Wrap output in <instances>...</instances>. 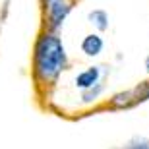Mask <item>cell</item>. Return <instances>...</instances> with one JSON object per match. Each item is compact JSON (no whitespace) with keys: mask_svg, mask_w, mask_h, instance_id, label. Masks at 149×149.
<instances>
[{"mask_svg":"<svg viewBox=\"0 0 149 149\" xmlns=\"http://www.w3.org/2000/svg\"><path fill=\"white\" fill-rule=\"evenodd\" d=\"M68 56L60 37L54 31H45L35 41L33 50V74L39 81L52 83L66 68Z\"/></svg>","mask_w":149,"mask_h":149,"instance_id":"obj_1","label":"cell"},{"mask_svg":"<svg viewBox=\"0 0 149 149\" xmlns=\"http://www.w3.org/2000/svg\"><path fill=\"white\" fill-rule=\"evenodd\" d=\"M103 89H105V85L103 83H95L93 87H89V89H83V103H93L97 97H99L101 93H103Z\"/></svg>","mask_w":149,"mask_h":149,"instance_id":"obj_7","label":"cell"},{"mask_svg":"<svg viewBox=\"0 0 149 149\" xmlns=\"http://www.w3.org/2000/svg\"><path fill=\"white\" fill-rule=\"evenodd\" d=\"M87 19H89V23H91L93 27H97L99 31H107V29H109V16H107L105 10H93V12H89Z\"/></svg>","mask_w":149,"mask_h":149,"instance_id":"obj_5","label":"cell"},{"mask_svg":"<svg viewBox=\"0 0 149 149\" xmlns=\"http://www.w3.org/2000/svg\"><path fill=\"white\" fill-rule=\"evenodd\" d=\"M43 8L50 31H56L58 27H62L64 19L72 12V2L70 0H43Z\"/></svg>","mask_w":149,"mask_h":149,"instance_id":"obj_2","label":"cell"},{"mask_svg":"<svg viewBox=\"0 0 149 149\" xmlns=\"http://www.w3.org/2000/svg\"><path fill=\"white\" fill-rule=\"evenodd\" d=\"M132 95H134V105L136 103H141V101H147L149 99V81L139 83L138 87L132 91Z\"/></svg>","mask_w":149,"mask_h":149,"instance_id":"obj_8","label":"cell"},{"mask_svg":"<svg viewBox=\"0 0 149 149\" xmlns=\"http://www.w3.org/2000/svg\"><path fill=\"white\" fill-rule=\"evenodd\" d=\"M103 47H105L103 39H101L99 35H93V33L87 35V37L81 41V50H83L87 56H97V54H101Z\"/></svg>","mask_w":149,"mask_h":149,"instance_id":"obj_4","label":"cell"},{"mask_svg":"<svg viewBox=\"0 0 149 149\" xmlns=\"http://www.w3.org/2000/svg\"><path fill=\"white\" fill-rule=\"evenodd\" d=\"M99 77H101V66H91L87 70H83L81 74H77L76 87L89 89V87H93L95 83H99Z\"/></svg>","mask_w":149,"mask_h":149,"instance_id":"obj_3","label":"cell"},{"mask_svg":"<svg viewBox=\"0 0 149 149\" xmlns=\"http://www.w3.org/2000/svg\"><path fill=\"white\" fill-rule=\"evenodd\" d=\"M128 149H149V139H143V138H136L130 141V147Z\"/></svg>","mask_w":149,"mask_h":149,"instance_id":"obj_9","label":"cell"},{"mask_svg":"<svg viewBox=\"0 0 149 149\" xmlns=\"http://www.w3.org/2000/svg\"><path fill=\"white\" fill-rule=\"evenodd\" d=\"M111 105L116 107V109H124V107H132L134 105V95L132 91H124V93H118L112 97Z\"/></svg>","mask_w":149,"mask_h":149,"instance_id":"obj_6","label":"cell"},{"mask_svg":"<svg viewBox=\"0 0 149 149\" xmlns=\"http://www.w3.org/2000/svg\"><path fill=\"white\" fill-rule=\"evenodd\" d=\"M145 68H147V74H149V56L145 58Z\"/></svg>","mask_w":149,"mask_h":149,"instance_id":"obj_10","label":"cell"}]
</instances>
